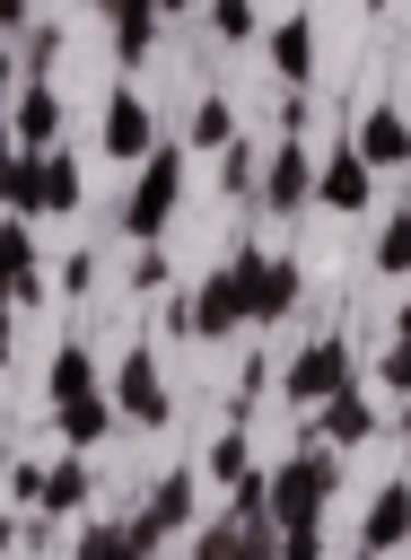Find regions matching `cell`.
Instances as JSON below:
<instances>
[{
    "label": "cell",
    "mask_w": 411,
    "mask_h": 560,
    "mask_svg": "<svg viewBox=\"0 0 411 560\" xmlns=\"http://www.w3.org/2000/svg\"><path fill=\"white\" fill-rule=\"evenodd\" d=\"M44 411H52V429H61V446L70 455H96L122 420H114V394H105V368H96V350L70 332L61 350H52V368H44Z\"/></svg>",
    "instance_id": "6da1fadb"
},
{
    "label": "cell",
    "mask_w": 411,
    "mask_h": 560,
    "mask_svg": "<svg viewBox=\"0 0 411 560\" xmlns=\"http://www.w3.org/2000/svg\"><path fill=\"white\" fill-rule=\"evenodd\" d=\"M262 490H271V525H280V534L324 525V508H332V490H341V455L315 446V438H297V446L262 472Z\"/></svg>",
    "instance_id": "7a4b0ae2"
},
{
    "label": "cell",
    "mask_w": 411,
    "mask_h": 560,
    "mask_svg": "<svg viewBox=\"0 0 411 560\" xmlns=\"http://www.w3.org/2000/svg\"><path fill=\"white\" fill-rule=\"evenodd\" d=\"M184 175H192V149L184 140H157L140 166H131V192H122V236L131 245H157L184 210Z\"/></svg>",
    "instance_id": "3957f363"
},
{
    "label": "cell",
    "mask_w": 411,
    "mask_h": 560,
    "mask_svg": "<svg viewBox=\"0 0 411 560\" xmlns=\"http://www.w3.org/2000/svg\"><path fill=\"white\" fill-rule=\"evenodd\" d=\"M166 332H184V341H236V332H245V262L227 254L219 271H201V280L166 306Z\"/></svg>",
    "instance_id": "277c9868"
},
{
    "label": "cell",
    "mask_w": 411,
    "mask_h": 560,
    "mask_svg": "<svg viewBox=\"0 0 411 560\" xmlns=\"http://www.w3.org/2000/svg\"><path fill=\"white\" fill-rule=\"evenodd\" d=\"M105 394H114V420H122V429H140V438L175 429V385H166V368H157L149 341H131V350L105 368Z\"/></svg>",
    "instance_id": "5b68a950"
},
{
    "label": "cell",
    "mask_w": 411,
    "mask_h": 560,
    "mask_svg": "<svg viewBox=\"0 0 411 560\" xmlns=\"http://www.w3.org/2000/svg\"><path fill=\"white\" fill-rule=\"evenodd\" d=\"M122 525H131V542L157 560V542H175V534L201 525V472H192V464H166V472L140 490V508H131Z\"/></svg>",
    "instance_id": "8992f818"
},
{
    "label": "cell",
    "mask_w": 411,
    "mask_h": 560,
    "mask_svg": "<svg viewBox=\"0 0 411 560\" xmlns=\"http://www.w3.org/2000/svg\"><path fill=\"white\" fill-rule=\"evenodd\" d=\"M236 262H245V324L254 332H280L297 315V298H306V271L289 254H271V245H236Z\"/></svg>",
    "instance_id": "52a82bcc"
},
{
    "label": "cell",
    "mask_w": 411,
    "mask_h": 560,
    "mask_svg": "<svg viewBox=\"0 0 411 560\" xmlns=\"http://www.w3.org/2000/svg\"><path fill=\"white\" fill-rule=\"evenodd\" d=\"M341 385H350V332H315V341H297L289 368H280V402H289V411H315V402H332Z\"/></svg>",
    "instance_id": "ba28073f"
},
{
    "label": "cell",
    "mask_w": 411,
    "mask_h": 560,
    "mask_svg": "<svg viewBox=\"0 0 411 560\" xmlns=\"http://www.w3.org/2000/svg\"><path fill=\"white\" fill-rule=\"evenodd\" d=\"M271 219H297V210H315V149L297 140V131H280V149L262 158V192H254Z\"/></svg>",
    "instance_id": "9c48e42d"
},
{
    "label": "cell",
    "mask_w": 411,
    "mask_h": 560,
    "mask_svg": "<svg viewBox=\"0 0 411 560\" xmlns=\"http://www.w3.org/2000/svg\"><path fill=\"white\" fill-rule=\"evenodd\" d=\"M376 429H385V411H376V394H367V385H341L332 402H315V411H306V438H315V446H332V455H359Z\"/></svg>",
    "instance_id": "30bf717a"
},
{
    "label": "cell",
    "mask_w": 411,
    "mask_h": 560,
    "mask_svg": "<svg viewBox=\"0 0 411 560\" xmlns=\"http://www.w3.org/2000/svg\"><path fill=\"white\" fill-rule=\"evenodd\" d=\"M96 149L114 158V166H140L149 149H157V114H149V96L122 79L114 96H105V122H96Z\"/></svg>",
    "instance_id": "8fae6325"
},
{
    "label": "cell",
    "mask_w": 411,
    "mask_h": 560,
    "mask_svg": "<svg viewBox=\"0 0 411 560\" xmlns=\"http://www.w3.org/2000/svg\"><path fill=\"white\" fill-rule=\"evenodd\" d=\"M9 131H17V149H70V105H61V88L52 79H26L17 96H9Z\"/></svg>",
    "instance_id": "7c38bea8"
},
{
    "label": "cell",
    "mask_w": 411,
    "mask_h": 560,
    "mask_svg": "<svg viewBox=\"0 0 411 560\" xmlns=\"http://www.w3.org/2000/svg\"><path fill=\"white\" fill-rule=\"evenodd\" d=\"M367 201H376V166H367L350 140H341V149H324V158H315V210H332V219H359Z\"/></svg>",
    "instance_id": "4fadbf2b"
},
{
    "label": "cell",
    "mask_w": 411,
    "mask_h": 560,
    "mask_svg": "<svg viewBox=\"0 0 411 560\" xmlns=\"http://www.w3.org/2000/svg\"><path fill=\"white\" fill-rule=\"evenodd\" d=\"M262 52H271V79H280L289 96L315 88V18H306V9H289L280 26H262Z\"/></svg>",
    "instance_id": "5bb4252c"
},
{
    "label": "cell",
    "mask_w": 411,
    "mask_h": 560,
    "mask_svg": "<svg viewBox=\"0 0 411 560\" xmlns=\"http://www.w3.org/2000/svg\"><path fill=\"white\" fill-rule=\"evenodd\" d=\"M350 149H359L376 175H402V166H411V114H402V105H367V114L350 122Z\"/></svg>",
    "instance_id": "9a60e30c"
},
{
    "label": "cell",
    "mask_w": 411,
    "mask_h": 560,
    "mask_svg": "<svg viewBox=\"0 0 411 560\" xmlns=\"http://www.w3.org/2000/svg\"><path fill=\"white\" fill-rule=\"evenodd\" d=\"M402 542H411V481H385V490L367 499L359 551H367V560H385V551H402Z\"/></svg>",
    "instance_id": "2e32d148"
},
{
    "label": "cell",
    "mask_w": 411,
    "mask_h": 560,
    "mask_svg": "<svg viewBox=\"0 0 411 560\" xmlns=\"http://www.w3.org/2000/svg\"><path fill=\"white\" fill-rule=\"evenodd\" d=\"M87 499H96L87 455H52V464H44V508H35V516H52V525H61V516H79Z\"/></svg>",
    "instance_id": "e0dca14e"
},
{
    "label": "cell",
    "mask_w": 411,
    "mask_h": 560,
    "mask_svg": "<svg viewBox=\"0 0 411 560\" xmlns=\"http://www.w3.org/2000/svg\"><path fill=\"white\" fill-rule=\"evenodd\" d=\"M227 140H236V105H227V96H192V114H184V149H192V158H219Z\"/></svg>",
    "instance_id": "ac0fdd59"
},
{
    "label": "cell",
    "mask_w": 411,
    "mask_h": 560,
    "mask_svg": "<svg viewBox=\"0 0 411 560\" xmlns=\"http://www.w3.org/2000/svg\"><path fill=\"white\" fill-rule=\"evenodd\" d=\"M201 472L219 481V490H236V481H254L262 464H254V438H245V420H227L219 438H210V455H201Z\"/></svg>",
    "instance_id": "d6986e66"
},
{
    "label": "cell",
    "mask_w": 411,
    "mask_h": 560,
    "mask_svg": "<svg viewBox=\"0 0 411 560\" xmlns=\"http://www.w3.org/2000/svg\"><path fill=\"white\" fill-rule=\"evenodd\" d=\"M0 210H9V219H44V158H35V149H17V158L0 166Z\"/></svg>",
    "instance_id": "ffe728a7"
},
{
    "label": "cell",
    "mask_w": 411,
    "mask_h": 560,
    "mask_svg": "<svg viewBox=\"0 0 411 560\" xmlns=\"http://www.w3.org/2000/svg\"><path fill=\"white\" fill-rule=\"evenodd\" d=\"M105 26H114V70H140L166 18H157V9H122V18H105Z\"/></svg>",
    "instance_id": "44dd1931"
},
{
    "label": "cell",
    "mask_w": 411,
    "mask_h": 560,
    "mask_svg": "<svg viewBox=\"0 0 411 560\" xmlns=\"http://www.w3.org/2000/svg\"><path fill=\"white\" fill-rule=\"evenodd\" d=\"M70 560H149V551L131 542V525H122V516H96V525H79Z\"/></svg>",
    "instance_id": "7402d4cb"
},
{
    "label": "cell",
    "mask_w": 411,
    "mask_h": 560,
    "mask_svg": "<svg viewBox=\"0 0 411 560\" xmlns=\"http://www.w3.org/2000/svg\"><path fill=\"white\" fill-rule=\"evenodd\" d=\"M79 201H87L79 158H70V149H44V210H79Z\"/></svg>",
    "instance_id": "603a6c76"
},
{
    "label": "cell",
    "mask_w": 411,
    "mask_h": 560,
    "mask_svg": "<svg viewBox=\"0 0 411 560\" xmlns=\"http://www.w3.org/2000/svg\"><path fill=\"white\" fill-rule=\"evenodd\" d=\"M44 262H35V228L26 219H0V289H17V280H35Z\"/></svg>",
    "instance_id": "cb8c5ba5"
},
{
    "label": "cell",
    "mask_w": 411,
    "mask_h": 560,
    "mask_svg": "<svg viewBox=\"0 0 411 560\" xmlns=\"http://www.w3.org/2000/svg\"><path fill=\"white\" fill-rule=\"evenodd\" d=\"M262 35V0H210V44H254Z\"/></svg>",
    "instance_id": "d4e9b609"
},
{
    "label": "cell",
    "mask_w": 411,
    "mask_h": 560,
    "mask_svg": "<svg viewBox=\"0 0 411 560\" xmlns=\"http://www.w3.org/2000/svg\"><path fill=\"white\" fill-rule=\"evenodd\" d=\"M219 192H236V201H254V192H262V158H254L245 140H227V149H219Z\"/></svg>",
    "instance_id": "484cf974"
},
{
    "label": "cell",
    "mask_w": 411,
    "mask_h": 560,
    "mask_svg": "<svg viewBox=\"0 0 411 560\" xmlns=\"http://www.w3.org/2000/svg\"><path fill=\"white\" fill-rule=\"evenodd\" d=\"M376 271H385V280H411V210H394V219L376 228Z\"/></svg>",
    "instance_id": "4316f807"
},
{
    "label": "cell",
    "mask_w": 411,
    "mask_h": 560,
    "mask_svg": "<svg viewBox=\"0 0 411 560\" xmlns=\"http://www.w3.org/2000/svg\"><path fill=\"white\" fill-rule=\"evenodd\" d=\"M52 61H61V26H44V18H35V26H26V44H17V70H26V79H52Z\"/></svg>",
    "instance_id": "83f0119b"
},
{
    "label": "cell",
    "mask_w": 411,
    "mask_h": 560,
    "mask_svg": "<svg viewBox=\"0 0 411 560\" xmlns=\"http://www.w3.org/2000/svg\"><path fill=\"white\" fill-rule=\"evenodd\" d=\"M9 508H17V516H35V508H44V464H35V455H17V464H9Z\"/></svg>",
    "instance_id": "f1b7e54d"
},
{
    "label": "cell",
    "mask_w": 411,
    "mask_h": 560,
    "mask_svg": "<svg viewBox=\"0 0 411 560\" xmlns=\"http://www.w3.org/2000/svg\"><path fill=\"white\" fill-rule=\"evenodd\" d=\"M192 560H236V516L219 508L210 525H192Z\"/></svg>",
    "instance_id": "f546056e"
},
{
    "label": "cell",
    "mask_w": 411,
    "mask_h": 560,
    "mask_svg": "<svg viewBox=\"0 0 411 560\" xmlns=\"http://www.w3.org/2000/svg\"><path fill=\"white\" fill-rule=\"evenodd\" d=\"M376 385L411 402V341H385V350H376Z\"/></svg>",
    "instance_id": "4dcf8cb0"
},
{
    "label": "cell",
    "mask_w": 411,
    "mask_h": 560,
    "mask_svg": "<svg viewBox=\"0 0 411 560\" xmlns=\"http://www.w3.org/2000/svg\"><path fill=\"white\" fill-rule=\"evenodd\" d=\"M131 298H166V254H157V245L131 254Z\"/></svg>",
    "instance_id": "1f68e13d"
},
{
    "label": "cell",
    "mask_w": 411,
    "mask_h": 560,
    "mask_svg": "<svg viewBox=\"0 0 411 560\" xmlns=\"http://www.w3.org/2000/svg\"><path fill=\"white\" fill-rule=\"evenodd\" d=\"M52 289H61V298H87V289H96V254H70V262L52 271Z\"/></svg>",
    "instance_id": "d6a6232c"
},
{
    "label": "cell",
    "mask_w": 411,
    "mask_h": 560,
    "mask_svg": "<svg viewBox=\"0 0 411 560\" xmlns=\"http://www.w3.org/2000/svg\"><path fill=\"white\" fill-rule=\"evenodd\" d=\"M280 560H332V551H324V525H297V534H280Z\"/></svg>",
    "instance_id": "836d02e7"
},
{
    "label": "cell",
    "mask_w": 411,
    "mask_h": 560,
    "mask_svg": "<svg viewBox=\"0 0 411 560\" xmlns=\"http://www.w3.org/2000/svg\"><path fill=\"white\" fill-rule=\"evenodd\" d=\"M26 88V70H17V35H0V105Z\"/></svg>",
    "instance_id": "e575fe53"
},
{
    "label": "cell",
    "mask_w": 411,
    "mask_h": 560,
    "mask_svg": "<svg viewBox=\"0 0 411 560\" xmlns=\"http://www.w3.org/2000/svg\"><path fill=\"white\" fill-rule=\"evenodd\" d=\"M35 26V0H0V35H26Z\"/></svg>",
    "instance_id": "d590c367"
},
{
    "label": "cell",
    "mask_w": 411,
    "mask_h": 560,
    "mask_svg": "<svg viewBox=\"0 0 411 560\" xmlns=\"http://www.w3.org/2000/svg\"><path fill=\"white\" fill-rule=\"evenodd\" d=\"M17 306H9V289H0V368H9V350H17V324H9Z\"/></svg>",
    "instance_id": "8d00e7d4"
},
{
    "label": "cell",
    "mask_w": 411,
    "mask_h": 560,
    "mask_svg": "<svg viewBox=\"0 0 411 560\" xmlns=\"http://www.w3.org/2000/svg\"><path fill=\"white\" fill-rule=\"evenodd\" d=\"M394 341H411V280H402V306H394Z\"/></svg>",
    "instance_id": "74e56055"
},
{
    "label": "cell",
    "mask_w": 411,
    "mask_h": 560,
    "mask_svg": "<svg viewBox=\"0 0 411 560\" xmlns=\"http://www.w3.org/2000/svg\"><path fill=\"white\" fill-rule=\"evenodd\" d=\"M17 158V131H9V105H0V166Z\"/></svg>",
    "instance_id": "f35d334b"
},
{
    "label": "cell",
    "mask_w": 411,
    "mask_h": 560,
    "mask_svg": "<svg viewBox=\"0 0 411 560\" xmlns=\"http://www.w3.org/2000/svg\"><path fill=\"white\" fill-rule=\"evenodd\" d=\"M9 542H17V516H9V499H0V551H9Z\"/></svg>",
    "instance_id": "ab89813d"
},
{
    "label": "cell",
    "mask_w": 411,
    "mask_h": 560,
    "mask_svg": "<svg viewBox=\"0 0 411 560\" xmlns=\"http://www.w3.org/2000/svg\"><path fill=\"white\" fill-rule=\"evenodd\" d=\"M184 9H192V0H157V18H184Z\"/></svg>",
    "instance_id": "60d3db41"
},
{
    "label": "cell",
    "mask_w": 411,
    "mask_h": 560,
    "mask_svg": "<svg viewBox=\"0 0 411 560\" xmlns=\"http://www.w3.org/2000/svg\"><path fill=\"white\" fill-rule=\"evenodd\" d=\"M402 438H411V402H402Z\"/></svg>",
    "instance_id": "b9f144b4"
},
{
    "label": "cell",
    "mask_w": 411,
    "mask_h": 560,
    "mask_svg": "<svg viewBox=\"0 0 411 560\" xmlns=\"http://www.w3.org/2000/svg\"><path fill=\"white\" fill-rule=\"evenodd\" d=\"M367 9H394V0H367Z\"/></svg>",
    "instance_id": "7bdbcfd3"
},
{
    "label": "cell",
    "mask_w": 411,
    "mask_h": 560,
    "mask_svg": "<svg viewBox=\"0 0 411 560\" xmlns=\"http://www.w3.org/2000/svg\"><path fill=\"white\" fill-rule=\"evenodd\" d=\"M350 560H367V551H350Z\"/></svg>",
    "instance_id": "ee69618b"
},
{
    "label": "cell",
    "mask_w": 411,
    "mask_h": 560,
    "mask_svg": "<svg viewBox=\"0 0 411 560\" xmlns=\"http://www.w3.org/2000/svg\"><path fill=\"white\" fill-rule=\"evenodd\" d=\"M0 219H9V210H0Z\"/></svg>",
    "instance_id": "f6af8a7d"
},
{
    "label": "cell",
    "mask_w": 411,
    "mask_h": 560,
    "mask_svg": "<svg viewBox=\"0 0 411 560\" xmlns=\"http://www.w3.org/2000/svg\"><path fill=\"white\" fill-rule=\"evenodd\" d=\"M0 560H9V551H0Z\"/></svg>",
    "instance_id": "bcb514c9"
}]
</instances>
